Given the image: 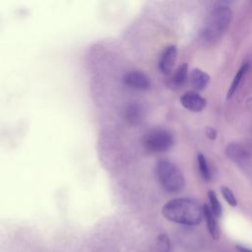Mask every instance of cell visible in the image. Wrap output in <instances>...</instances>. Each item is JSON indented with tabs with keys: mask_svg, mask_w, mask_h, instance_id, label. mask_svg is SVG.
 Segmentation results:
<instances>
[{
	"mask_svg": "<svg viewBox=\"0 0 252 252\" xmlns=\"http://www.w3.org/2000/svg\"><path fill=\"white\" fill-rule=\"evenodd\" d=\"M161 214L169 221L184 225H197L203 219V207L194 199L176 198L163 205Z\"/></svg>",
	"mask_w": 252,
	"mask_h": 252,
	"instance_id": "1",
	"label": "cell"
},
{
	"mask_svg": "<svg viewBox=\"0 0 252 252\" xmlns=\"http://www.w3.org/2000/svg\"><path fill=\"white\" fill-rule=\"evenodd\" d=\"M155 172L158 183L168 193L180 192L185 187V177L181 169L167 159H159Z\"/></svg>",
	"mask_w": 252,
	"mask_h": 252,
	"instance_id": "2",
	"label": "cell"
},
{
	"mask_svg": "<svg viewBox=\"0 0 252 252\" xmlns=\"http://www.w3.org/2000/svg\"><path fill=\"white\" fill-rule=\"evenodd\" d=\"M232 11L225 4L217 5L210 13L203 30V36L207 40L220 38L229 27Z\"/></svg>",
	"mask_w": 252,
	"mask_h": 252,
	"instance_id": "3",
	"label": "cell"
},
{
	"mask_svg": "<svg viewBox=\"0 0 252 252\" xmlns=\"http://www.w3.org/2000/svg\"><path fill=\"white\" fill-rule=\"evenodd\" d=\"M174 144L172 134L164 128L156 127L145 133L142 139L144 150L151 154L164 153L171 149Z\"/></svg>",
	"mask_w": 252,
	"mask_h": 252,
	"instance_id": "4",
	"label": "cell"
},
{
	"mask_svg": "<svg viewBox=\"0 0 252 252\" xmlns=\"http://www.w3.org/2000/svg\"><path fill=\"white\" fill-rule=\"evenodd\" d=\"M226 157L252 180V153L243 145L231 143L225 148Z\"/></svg>",
	"mask_w": 252,
	"mask_h": 252,
	"instance_id": "5",
	"label": "cell"
},
{
	"mask_svg": "<svg viewBox=\"0 0 252 252\" xmlns=\"http://www.w3.org/2000/svg\"><path fill=\"white\" fill-rule=\"evenodd\" d=\"M180 102L184 108L192 112H201L207 105V100L195 91H189L180 97Z\"/></svg>",
	"mask_w": 252,
	"mask_h": 252,
	"instance_id": "6",
	"label": "cell"
},
{
	"mask_svg": "<svg viewBox=\"0 0 252 252\" xmlns=\"http://www.w3.org/2000/svg\"><path fill=\"white\" fill-rule=\"evenodd\" d=\"M123 84L131 89L145 91L151 86L150 79L146 74L140 71H131L124 75Z\"/></svg>",
	"mask_w": 252,
	"mask_h": 252,
	"instance_id": "7",
	"label": "cell"
},
{
	"mask_svg": "<svg viewBox=\"0 0 252 252\" xmlns=\"http://www.w3.org/2000/svg\"><path fill=\"white\" fill-rule=\"evenodd\" d=\"M177 58V48L175 45L166 46L158 59V69L162 74H169Z\"/></svg>",
	"mask_w": 252,
	"mask_h": 252,
	"instance_id": "8",
	"label": "cell"
},
{
	"mask_svg": "<svg viewBox=\"0 0 252 252\" xmlns=\"http://www.w3.org/2000/svg\"><path fill=\"white\" fill-rule=\"evenodd\" d=\"M203 218L206 220L207 228L214 239H218L220 237V226L218 222V218L214 215L209 205L205 204L203 206Z\"/></svg>",
	"mask_w": 252,
	"mask_h": 252,
	"instance_id": "9",
	"label": "cell"
},
{
	"mask_svg": "<svg viewBox=\"0 0 252 252\" xmlns=\"http://www.w3.org/2000/svg\"><path fill=\"white\" fill-rule=\"evenodd\" d=\"M188 81V65L183 63L179 65L168 82V86L172 89H181Z\"/></svg>",
	"mask_w": 252,
	"mask_h": 252,
	"instance_id": "10",
	"label": "cell"
},
{
	"mask_svg": "<svg viewBox=\"0 0 252 252\" xmlns=\"http://www.w3.org/2000/svg\"><path fill=\"white\" fill-rule=\"evenodd\" d=\"M190 79H191V85L196 91H203L208 86L211 78L209 74H207L205 71L199 68H194L191 71Z\"/></svg>",
	"mask_w": 252,
	"mask_h": 252,
	"instance_id": "11",
	"label": "cell"
},
{
	"mask_svg": "<svg viewBox=\"0 0 252 252\" xmlns=\"http://www.w3.org/2000/svg\"><path fill=\"white\" fill-rule=\"evenodd\" d=\"M144 117V109L141 104L133 102L125 109V119L131 125L140 124Z\"/></svg>",
	"mask_w": 252,
	"mask_h": 252,
	"instance_id": "12",
	"label": "cell"
},
{
	"mask_svg": "<svg viewBox=\"0 0 252 252\" xmlns=\"http://www.w3.org/2000/svg\"><path fill=\"white\" fill-rule=\"evenodd\" d=\"M248 68H249V63L248 62H244L240 67L239 69L236 71L233 79H232V82L228 88V91H227V94H226V99H230L234 94L236 93V91L238 90L239 88V85L242 81V79L244 78V76L246 75L247 71H248Z\"/></svg>",
	"mask_w": 252,
	"mask_h": 252,
	"instance_id": "13",
	"label": "cell"
},
{
	"mask_svg": "<svg viewBox=\"0 0 252 252\" xmlns=\"http://www.w3.org/2000/svg\"><path fill=\"white\" fill-rule=\"evenodd\" d=\"M170 248L171 243L169 237L164 233H160L158 235L151 252H170Z\"/></svg>",
	"mask_w": 252,
	"mask_h": 252,
	"instance_id": "14",
	"label": "cell"
},
{
	"mask_svg": "<svg viewBox=\"0 0 252 252\" xmlns=\"http://www.w3.org/2000/svg\"><path fill=\"white\" fill-rule=\"evenodd\" d=\"M197 163H198L199 172L202 178L205 181H210L212 179V172H211V168L208 163V160L203 154L197 155Z\"/></svg>",
	"mask_w": 252,
	"mask_h": 252,
	"instance_id": "15",
	"label": "cell"
},
{
	"mask_svg": "<svg viewBox=\"0 0 252 252\" xmlns=\"http://www.w3.org/2000/svg\"><path fill=\"white\" fill-rule=\"evenodd\" d=\"M208 198H209V207L214 213V215L217 218H220L222 214V207L221 204L214 190H210L208 192Z\"/></svg>",
	"mask_w": 252,
	"mask_h": 252,
	"instance_id": "16",
	"label": "cell"
},
{
	"mask_svg": "<svg viewBox=\"0 0 252 252\" xmlns=\"http://www.w3.org/2000/svg\"><path fill=\"white\" fill-rule=\"evenodd\" d=\"M220 191H221V195L223 197V199L225 200V202L231 206V207H236L237 206V199L234 195V193L232 192V190L227 187V186H222L220 188Z\"/></svg>",
	"mask_w": 252,
	"mask_h": 252,
	"instance_id": "17",
	"label": "cell"
},
{
	"mask_svg": "<svg viewBox=\"0 0 252 252\" xmlns=\"http://www.w3.org/2000/svg\"><path fill=\"white\" fill-rule=\"evenodd\" d=\"M217 135H218V133H217V130H216L215 128H213V127H208V128L206 129V136H207L210 140H212V141L216 140Z\"/></svg>",
	"mask_w": 252,
	"mask_h": 252,
	"instance_id": "18",
	"label": "cell"
},
{
	"mask_svg": "<svg viewBox=\"0 0 252 252\" xmlns=\"http://www.w3.org/2000/svg\"><path fill=\"white\" fill-rule=\"evenodd\" d=\"M236 249L239 252H252V249L246 246H242V245H236Z\"/></svg>",
	"mask_w": 252,
	"mask_h": 252,
	"instance_id": "19",
	"label": "cell"
},
{
	"mask_svg": "<svg viewBox=\"0 0 252 252\" xmlns=\"http://www.w3.org/2000/svg\"><path fill=\"white\" fill-rule=\"evenodd\" d=\"M246 106L248 109H250L252 111V97L249 98L247 101H246Z\"/></svg>",
	"mask_w": 252,
	"mask_h": 252,
	"instance_id": "20",
	"label": "cell"
}]
</instances>
